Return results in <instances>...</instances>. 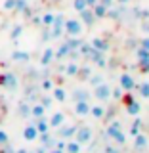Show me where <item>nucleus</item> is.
Listing matches in <instances>:
<instances>
[{
  "mask_svg": "<svg viewBox=\"0 0 149 153\" xmlns=\"http://www.w3.org/2000/svg\"><path fill=\"white\" fill-rule=\"evenodd\" d=\"M4 143H8V134L4 130H0V146H4Z\"/></svg>",
  "mask_w": 149,
  "mask_h": 153,
  "instance_id": "nucleus-3",
  "label": "nucleus"
},
{
  "mask_svg": "<svg viewBox=\"0 0 149 153\" xmlns=\"http://www.w3.org/2000/svg\"><path fill=\"white\" fill-rule=\"evenodd\" d=\"M12 8H16V0H6L4 2V10H12Z\"/></svg>",
  "mask_w": 149,
  "mask_h": 153,
  "instance_id": "nucleus-2",
  "label": "nucleus"
},
{
  "mask_svg": "<svg viewBox=\"0 0 149 153\" xmlns=\"http://www.w3.org/2000/svg\"><path fill=\"white\" fill-rule=\"evenodd\" d=\"M59 121H61V115H56V117L52 119V124H59Z\"/></svg>",
  "mask_w": 149,
  "mask_h": 153,
  "instance_id": "nucleus-6",
  "label": "nucleus"
},
{
  "mask_svg": "<svg viewBox=\"0 0 149 153\" xmlns=\"http://www.w3.org/2000/svg\"><path fill=\"white\" fill-rule=\"evenodd\" d=\"M23 134H25L27 140H35V138H36V128H35V126H27Z\"/></svg>",
  "mask_w": 149,
  "mask_h": 153,
  "instance_id": "nucleus-1",
  "label": "nucleus"
},
{
  "mask_svg": "<svg viewBox=\"0 0 149 153\" xmlns=\"http://www.w3.org/2000/svg\"><path fill=\"white\" fill-rule=\"evenodd\" d=\"M33 115H36V117H38V115H42V107H40V105H36V107L33 109Z\"/></svg>",
  "mask_w": 149,
  "mask_h": 153,
  "instance_id": "nucleus-5",
  "label": "nucleus"
},
{
  "mask_svg": "<svg viewBox=\"0 0 149 153\" xmlns=\"http://www.w3.org/2000/svg\"><path fill=\"white\" fill-rule=\"evenodd\" d=\"M27 54H23V52H13V59H27Z\"/></svg>",
  "mask_w": 149,
  "mask_h": 153,
  "instance_id": "nucleus-4",
  "label": "nucleus"
}]
</instances>
